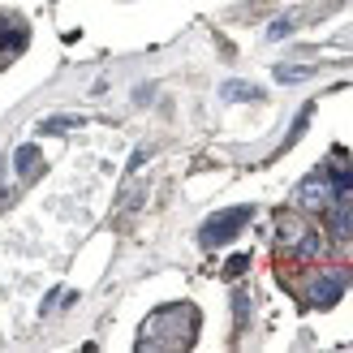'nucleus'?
<instances>
[{
	"instance_id": "f257e3e1",
	"label": "nucleus",
	"mask_w": 353,
	"mask_h": 353,
	"mask_svg": "<svg viewBox=\"0 0 353 353\" xmlns=\"http://www.w3.org/2000/svg\"><path fill=\"white\" fill-rule=\"evenodd\" d=\"M245 220H250V207H228V211H220V216H211V220L203 224V245H207V250H216V245L233 241L237 228H241Z\"/></svg>"
},
{
	"instance_id": "f03ea898",
	"label": "nucleus",
	"mask_w": 353,
	"mask_h": 353,
	"mask_svg": "<svg viewBox=\"0 0 353 353\" xmlns=\"http://www.w3.org/2000/svg\"><path fill=\"white\" fill-rule=\"evenodd\" d=\"M332 203H336V185H332L327 168H319L310 181H302V190H297V207H306V211H327Z\"/></svg>"
},
{
	"instance_id": "7ed1b4c3",
	"label": "nucleus",
	"mask_w": 353,
	"mask_h": 353,
	"mask_svg": "<svg viewBox=\"0 0 353 353\" xmlns=\"http://www.w3.org/2000/svg\"><path fill=\"white\" fill-rule=\"evenodd\" d=\"M345 272H327V276H319L310 285V302L314 306H336V297H345Z\"/></svg>"
},
{
	"instance_id": "20e7f679",
	"label": "nucleus",
	"mask_w": 353,
	"mask_h": 353,
	"mask_svg": "<svg viewBox=\"0 0 353 353\" xmlns=\"http://www.w3.org/2000/svg\"><path fill=\"white\" fill-rule=\"evenodd\" d=\"M26 48V26L17 17H0V52H22Z\"/></svg>"
},
{
	"instance_id": "39448f33",
	"label": "nucleus",
	"mask_w": 353,
	"mask_h": 353,
	"mask_svg": "<svg viewBox=\"0 0 353 353\" xmlns=\"http://www.w3.org/2000/svg\"><path fill=\"white\" fill-rule=\"evenodd\" d=\"M17 172H22V176L39 172V147H22V151H17Z\"/></svg>"
},
{
	"instance_id": "423d86ee",
	"label": "nucleus",
	"mask_w": 353,
	"mask_h": 353,
	"mask_svg": "<svg viewBox=\"0 0 353 353\" xmlns=\"http://www.w3.org/2000/svg\"><path fill=\"white\" fill-rule=\"evenodd\" d=\"M268 34H272V39H285V34H293V22H276Z\"/></svg>"
},
{
	"instance_id": "0eeeda50",
	"label": "nucleus",
	"mask_w": 353,
	"mask_h": 353,
	"mask_svg": "<svg viewBox=\"0 0 353 353\" xmlns=\"http://www.w3.org/2000/svg\"><path fill=\"white\" fill-rule=\"evenodd\" d=\"M310 74V69H280V78H285V82H293V78H306Z\"/></svg>"
}]
</instances>
